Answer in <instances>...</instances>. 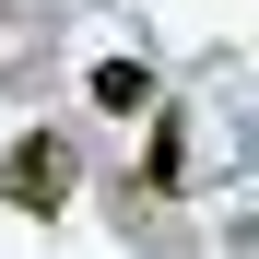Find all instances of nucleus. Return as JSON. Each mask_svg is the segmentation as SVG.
Returning <instances> with one entry per match:
<instances>
[{
    "instance_id": "f257e3e1",
    "label": "nucleus",
    "mask_w": 259,
    "mask_h": 259,
    "mask_svg": "<svg viewBox=\"0 0 259 259\" xmlns=\"http://www.w3.org/2000/svg\"><path fill=\"white\" fill-rule=\"evenodd\" d=\"M0 200H12L24 224H59L71 212V142L59 130H24V142L0 153Z\"/></svg>"
},
{
    "instance_id": "f03ea898",
    "label": "nucleus",
    "mask_w": 259,
    "mask_h": 259,
    "mask_svg": "<svg viewBox=\"0 0 259 259\" xmlns=\"http://www.w3.org/2000/svg\"><path fill=\"white\" fill-rule=\"evenodd\" d=\"M82 95H95L106 118H142V106H153V71H142V59H95V71H82Z\"/></svg>"
},
{
    "instance_id": "7ed1b4c3",
    "label": "nucleus",
    "mask_w": 259,
    "mask_h": 259,
    "mask_svg": "<svg viewBox=\"0 0 259 259\" xmlns=\"http://www.w3.org/2000/svg\"><path fill=\"white\" fill-rule=\"evenodd\" d=\"M142 177H153V189H177V177H189V118H153V153H142Z\"/></svg>"
}]
</instances>
